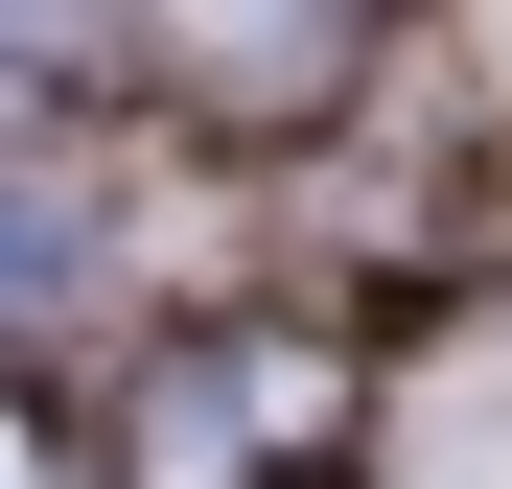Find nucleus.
Masks as SVG:
<instances>
[{
  "label": "nucleus",
  "mask_w": 512,
  "mask_h": 489,
  "mask_svg": "<svg viewBox=\"0 0 512 489\" xmlns=\"http://www.w3.org/2000/svg\"><path fill=\"white\" fill-rule=\"evenodd\" d=\"M70 24H94V0H0V70H47V47H70Z\"/></svg>",
  "instance_id": "3"
},
{
  "label": "nucleus",
  "mask_w": 512,
  "mask_h": 489,
  "mask_svg": "<svg viewBox=\"0 0 512 489\" xmlns=\"http://www.w3.org/2000/svg\"><path fill=\"white\" fill-rule=\"evenodd\" d=\"M47 280H70V210H47V187H0V326H24Z\"/></svg>",
  "instance_id": "2"
},
{
  "label": "nucleus",
  "mask_w": 512,
  "mask_h": 489,
  "mask_svg": "<svg viewBox=\"0 0 512 489\" xmlns=\"http://www.w3.org/2000/svg\"><path fill=\"white\" fill-rule=\"evenodd\" d=\"M163 70L210 117H326L373 70V0H163Z\"/></svg>",
  "instance_id": "1"
},
{
  "label": "nucleus",
  "mask_w": 512,
  "mask_h": 489,
  "mask_svg": "<svg viewBox=\"0 0 512 489\" xmlns=\"http://www.w3.org/2000/svg\"><path fill=\"white\" fill-rule=\"evenodd\" d=\"M0 489H47V443H24V420H0Z\"/></svg>",
  "instance_id": "4"
}]
</instances>
